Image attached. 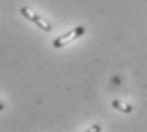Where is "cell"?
<instances>
[{
    "mask_svg": "<svg viewBox=\"0 0 147 132\" xmlns=\"http://www.w3.org/2000/svg\"><path fill=\"white\" fill-rule=\"evenodd\" d=\"M84 33H85V27H84V26L76 27V28H74V29L70 30V32L65 33L63 36L57 37V38L53 41V47H55V48H61V47H63V46L69 45L70 42H72V41H75V39H78L79 37H81L82 35H84Z\"/></svg>",
    "mask_w": 147,
    "mask_h": 132,
    "instance_id": "cell-1",
    "label": "cell"
},
{
    "mask_svg": "<svg viewBox=\"0 0 147 132\" xmlns=\"http://www.w3.org/2000/svg\"><path fill=\"white\" fill-rule=\"evenodd\" d=\"M20 14L23 15L26 19L30 20V22H33L36 24V26H38L39 28L42 30H45V32H50L52 29V26L48 22H46L45 19H42L39 15H37L36 13H33L32 10L28 8V7H22L20 8Z\"/></svg>",
    "mask_w": 147,
    "mask_h": 132,
    "instance_id": "cell-2",
    "label": "cell"
},
{
    "mask_svg": "<svg viewBox=\"0 0 147 132\" xmlns=\"http://www.w3.org/2000/svg\"><path fill=\"white\" fill-rule=\"evenodd\" d=\"M112 107L113 108H115V109H118V110H121V112H123V113H131L133 110V107L131 106V104L123 103L122 100H118V99L113 100Z\"/></svg>",
    "mask_w": 147,
    "mask_h": 132,
    "instance_id": "cell-3",
    "label": "cell"
},
{
    "mask_svg": "<svg viewBox=\"0 0 147 132\" xmlns=\"http://www.w3.org/2000/svg\"><path fill=\"white\" fill-rule=\"evenodd\" d=\"M88 131H100V126H98V125H94V126H91L90 128H89Z\"/></svg>",
    "mask_w": 147,
    "mask_h": 132,
    "instance_id": "cell-4",
    "label": "cell"
},
{
    "mask_svg": "<svg viewBox=\"0 0 147 132\" xmlns=\"http://www.w3.org/2000/svg\"><path fill=\"white\" fill-rule=\"evenodd\" d=\"M4 109V103L1 102V99H0V110H3Z\"/></svg>",
    "mask_w": 147,
    "mask_h": 132,
    "instance_id": "cell-5",
    "label": "cell"
}]
</instances>
